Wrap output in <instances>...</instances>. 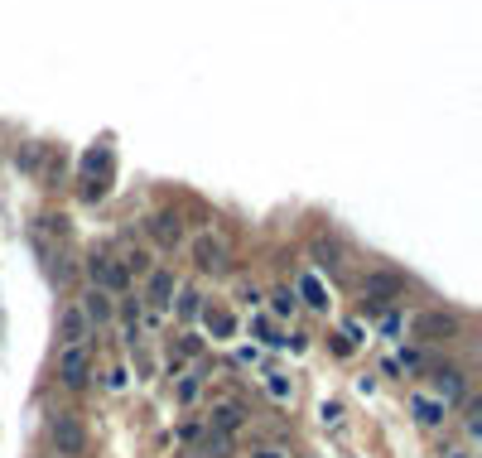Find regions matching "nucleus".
Here are the masks:
<instances>
[{
  "label": "nucleus",
  "instance_id": "obj_1",
  "mask_svg": "<svg viewBox=\"0 0 482 458\" xmlns=\"http://www.w3.org/2000/svg\"><path fill=\"white\" fill-rule=\"evenodd\" d=\"M49 444H53V458H83L87 454V430H83V420L68 415V410H58V415L49 420Z\"/></svg>",
  "mask_w": 482,
  "mask_h": 458
},
{
  "label": "nucleus",
  "instance_id": "obj_2",
  "mask_svg": "<svg viewBox=\"0 0 482 458\" xmlns=\"http://www.w3.org/2000/svg\"><path fill=\"white\" fill-rule=\"evenodd\" d=\"M410 328H415V338H420V343H449V338H458V314L424 309V314H415V319H410Z\"/></svg>",
  "mask_w": 482,
  "mask_h": 458
},
{
  "label": "nucleus",
  "instance_id": "obj_3",
  "mask_svg": "<svg viewBox=\"0 0 482 458\" xmlns=\"http://www.w3.org/2000/svg\"><path fill=\"white\" fill-rule=\"evenodd\" d=\"M87 280H92V289H101V294H121L126 285H130V275H126V266L116 261V256H87Z\"/></svg>",
  "mask_w": 482,
  "mask_h": 458
},
{
  "label": "nucleus",
  "instance_id": "obj_4",
  "mask_svg": "<svg viewBox=\"0 0 482 458\" xmlns=\"http://www.w3.org/2000/svg\"><path fill=\"white\" fill-rule=\"evenodd\" d=\"M87 371H92V353H87V343H78V348H63V353H58V381H63L68 391L87 386Z\"/></svg>",
  "mask_w": 482,
  "mask_h": 458
},
{
  "label": "nucleus",
  "instance_id": "obj_5",
  "mask_svg": "<svg viewBox=\"0 0 482 458\" xmlns=\"http://www.w3.org/2000/svg\"><path fill=\"white\" fill-rule=\"evenodd\" d=\"M405 294V280L390 271H367L362 275V299H372V304H390V299H400Z\"/></svg>",
  "mask_w": 482,
  "mask_h": 458
},
{
  "label": "nucleus",
  "instance_id": "obj_6",
  "mask_svg": "<svg viewBox=\"0 0 482 458\" xmlns=\"http://www.w3.org/2000/svg\"><path fill=\"white\" fill-rule=\"evenodd\" d=\"M429 386H434V400H439V405H454V400L468 396V376H463L458 366H434Z\"/></svg>",
  "mask_w": 482,
  "mask_h": 458
},
{
  "label": "nucleus",
  "instance_id": "obj_7",
  "mask_svg": "<svg viewBox=\"0 0 482 458\" xmlns=\"http://www.w3.org/2000/svg\"><path fill=\"white\" fill-rule=\"evenodd\" d=\"M87 338H92L87 314H83L78 304H68V309L58 314V343H63V348H78V343H87Z\"/></svg>",
  "mask_w": 482,
  "mask_h": 458
},
{
  "label": "nucleus",
  "instance_id": "obj_8",
  "mask_svg": "<svg viewBox=\"0 0 482 458\" xmlns=\"http://www.w3.org/2000/svg\"><path fill=\"white\" fill-rule=\"evenodd\" d=\"M193 261H198L203 271H227V241L212 237V232L193 237Z\"/></svg>",
  "mask_w": 482,
  "mask_h": 458
},
{
  "label": "nucleus",
  "instance_id": "obj_9",
  "mask_svg": "<svg viewBox=\"0 0 482 458\" xmlns=\"http://www.w3.org/2000/svg\"><path fill=\"white\" fill-rule=\"evenodd\" d=\"M241 425H246V410H241L236 400H222V405H212V420H207V430H212V434H222V439H236V434H241Z\"/></svg>",
  "mask_w": 482,
  "mask_h": 458
},
{
  "label": "nucleus",
  "instance_id": "obj_10",
  "mask_svg": "<svg viewBox=\"0 0 482 458\" xmlns=\"http://www.w3.org/2000/svg\"><path fill=\"white\" fill-rule=\"evenodd\" d=\"M410 415L424 425V430H434V425H444V415H449V405H439L429 391H415L410 396Z\"/></svg>",
  "mask_w": 482,
  "mask_h": 458
},
{
  "label": "nucleus",
  "instance_id": "obj_11",
  "mask_svg": "<svg viewBox=\"0 0 482 458\" xmlns=\"http://www.w3.org/2000/svg\"><path fill=\"white\" fill-rule=\"evenodd\" d=\"M150 237H155L160 246H179V241H184V222H179L174 212H155V217H150Z\"/></svg>",
  "mask_w": 482,
  "mask_h": 458
},
{
  "label": "nucleus",
  "instance_id": "obj_12",
  "mask_svg": "<svg viewBox=\"0 0 482 458\" xmlns=\"http://www.w3.org/2000/svg\"><path fill=\"white\" fill-rule=\"evenodd\" d=\"M78 309L87 314V323H106V319H111V294H101V289H87V294L78 299Z\"/></svg>",
  "mask_w": 482,
  "mask_h": 458
},
{
  "label": "nucleus",
  "instance_id": "obj_13",
  "mask_svg": "<svg viewBox=\"0 0 482 458\" xmlns=\"http://www.w3.org/2000/svg\"><path fill=\"white\" fill-rule=\"evenodd\" d=\"M150 299L164 309V304H174V275L169 271H150Z\"/></svg>",
  "mask_w": 482,
  "mask_h": 458
},
{
  "label": "nucleus",
  "instance_id": "obj_14",
  "mask_svg": "<svg viewBox=\"0 0 482 458\" xmlns=\"http://www.w3.org/2000/svg\"><path fill=\"white\" fill-rule=\"evenodd\" d=\"M207 333H212V338H232V333H236V319H232L227 309H207Z\"/></svg>",
  "mask_w": 482,
  "mask_h": 458
},
{
  "label": "nucleus",
  "instance_id": "obj_15",
  "mask_svg": "<svg viewBox=\"0 0 482 458\" xmlns=\"http://www.w3.org/2000/svg\"><path fill=\"white\" fill-rule=\"evenodd\" d=\"M203 454L207 458H232V439H222V434L207 430V434H203Z\"/></svg>",
  "mask_w": 482,
  "mask_h": 458
},
{
  "label": "nucleus",
  "instance_id": "obj_16",
  "mask_svg": "<svg viewBox=\"0 0 482 458\" xmlns=\"http://www.w3.org/2000/svg\"><path fill=\"white\" fill-rule=\"evenodd\" d=\"M198 314H203V294H198V289H184V294H179V319H198Z\"/></svg>",
  "mask_w": 482,
  "mask_h": 458
},
{
  "label": "nucleus",
  "instance_id": "obj_17",
  "mask_svg": "<svg viewBox=\"0 0 482 458\" xmlns=\"http://www.w3.org/2000/svg\"><path fill=\"white\" fill-rule=\"evenodd\" d=\"M198 396H203V376H198V371H189V376L179 381V400H184V405H193Z\"/></svg>",
  "mask_w": 482,
  "mask_h": 458
},
{
  "label": "nucleus",
  "instance_id": "obj_18",
  "mask_svg": "<svg viewBox=\"0 0 482 458\" xmlns=\"http://www.w3.org/2000/svg\"><path fill=\"white\" fill-rule=\"evenodd\" d=\"M121 266H126V275H150L155 271V266H150V251H130Z\"/></svg>",
  "mask_w": 482,
  "mask_h": 458
},
{
  "label": "nucleus",
  "instance_id": "obj_19",
  "mask_svg": "<svg viewBox=\"0 0 482 458\" xmlns=\"http://www.w3.org/2000/svg\"><path fill=\"white\" fill-rule=\"evenodd\" d=\"M270 309H275L280 319H289V314L299 309V294H294V289H275V304H270Z\"/></svg>",
  "mask_w": 482,
  "mask_h": 458
},
{
  "label": "nucleus",
  "instance_id": "obj_20",
  "mask_svg": "<svg viewBox=\"0 0 482 458\" xmlns=\"http://www.w3.org/2000/svg\"><path fill=\"white\" fill-rule=\"evenodd\" d=\"M299 289H304V299H309L313 309H328V299H323V285H318L313 275H304V285H299Z\"/></svg>",
  "mask_w": 482,
  "mask_h": 458
},
{
  "label": "nucleus",
  "instance_id": "obj_21",
  "mask_svg": "<svg viewBox=\"0 0 482 458\" xmlns=\"http://www.w3.org/2000/svg\"><path fill=\"white\" fill-rule=\"evenodd\" d=\"M463 425H468V439L482 434V400H468V420H463Z\"/></svg>",
  "mask_w": 482,
  "mask_h": 458
},
{
  "label": "nucleus",
  "instance_id": "obj_22",
  "mask_svg": "<svg viewBox=\"0 0 482 458\" xmlns=\"http://www.w3.org/2000/svg\"><path fill=\"white\" fill-rule=\"evenodd\" d=\"M318 415H323V425H343V405H338V400H328Z\"/></svg>",
  "mask_w": 482,
  "mask_h": 458
},
{
  "label": "nucleus",
  "instance_id": "obj_23",
  "mask_svg": "<svg viewBox=\"0 0 482 458\" xmlns=\"http://www.w3.org/2000/svg\"><path fill=\"white\" fill-rule=\"evenodd\" d=\"M266 386H270V396H275V400H289V381H285V376H270Z\"/></svg>",
  "mask_w": 482,
  "mask_h": 458
},
{
  "label": "nucleus",
  "instance_id": "obj_24",
  "mask_svg": "<svg viewBox=\"0 0 482 458\" xmlns=\"http://www.w3.org/2000/svg\"><path fill=\"white\" fill-rule=\"evenodd\" d=\"M203 353V343L193 338V333H184V343H179V357H198Z\"/></svg>",
  "mask_w": 482,
  "mask_h": 458
},
{
  "label": "nucleus",
  "instance_id": "obj_25",
  "mask_svg": "<svg viewBox=\"0 0 482 458\" xmlns=\"http://www.w3.org/2000/svg\"><path fill=\"white\" fill-rule=\"evenodd\" d=\"M444 458H478V454H473V449H449Z\"/></svg>",
  "mask_w": 482,
  "mask_h": 458
},
{
  "label": "nucleus",
  "instance_id": "obj_26",
  "mask_svg": "<svg viewBox=\"0 0 482 458\" xmlns=\"http://www.w3.org/2000/svg\"><path fill=\"white\" fill-rule=\"evenodd\" d=\"M251 458H285V454H280V449H256Z\"/></svg>",
  "mask_w": 482,
  "mask_h": 458
}]
</instances>
